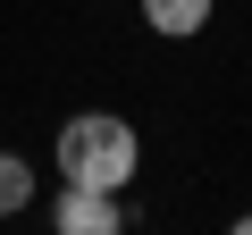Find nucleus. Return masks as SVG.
<instances>
[{
    "instance_id": "1",
    "label": "nucleus",
    "mask_w": 252,
    "mask_h": 235,
    "mask_svg": "<svg viewBox=\"0 0 252 235\" xmlns=\"http://www.w3.org/2000/svg\"><path fill=\"white\" fill-rule=\"evenodd\" d=\"M51 160H59L67 185L126 193V185H135V168H143V143H135V126H126L118 109H84V118H67V126H59Z\"/></svg>"
},
{
    "instance_id": "2",
    "label": "nucleus",
    "mask_w": 252,
    "mask_h": 235,
    "mask_svg": "<svg viewBox=\"0 0 252 235\" xmlns=\"http://www.w3.org/2000/svg\"><path fill=\"white\" fill-rule=\"evenodd\" d=\"M51 227H59V235H126V210H118V193L67 185V193H59V210H51Z\"/></svg>"
},
{
    "instance_id": "3",
    "label": "nucleus",
    "mask_w": 252,
    "mask_h": 235,
    "mask_svg": "<svg viewBox=\"0 0 252 235\" xmlns=\"http://www.w3.org/2000/svg\"><path fill=\"white\" fill-rule=\"evenodd\" d=\"M210 9H219V0H143V26L168 34V42H185V34L210 26Z\"/></svg>"
},
{
    "instance_id": "4",
    "label": "nucleus",
    "mask_w": 252,
    "mask_h": 235,
    "mask_svg": "<svg viewBox=\"0 0 252 235\" xmlns=\"http://www.w3.org/2000/svg\"><path fill=\"white\" fill-rule=\"evenodd\" d=\"M26 202H34V168H26L17 151H0V218H17Z\"/></svg>"
},
{
    "instance_id": "5",
    "label": "nucleus",
    "mask_w": 252,
    "mask_h": 235,
    "mask_svg": "<svg viewBox=\"0 0 252 235\" xmlns=\"http://www.w3.org/2000/svg\"><path fill=\"white\" fill-rule=\"evenodd\" d=\"M227 235H252V210H244V218H235V227H227Z\"/></svg>"
}]
</instances>
